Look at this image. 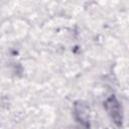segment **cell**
Wrapping results in <instances>:
<instances>
[{
  "label": "cell",
  "instance_id": "1",
  "mask_svg": "<svg viewBox=\"0 0 129 129\" xmlns=\"http://www.w3.org/2000/svg\"><path fill=\"white\" fill-rule=\"evenodd\" d=\"M106 108L109 111L110 115L112 116V118L114 119V122L116 123H121V111H120V106L119 103L117 102V100L115 98H110L109 100H107L106 102Z\"/></svg>",
  "mask_w": 129,
  "mask_h": 129
}]
</instances>
